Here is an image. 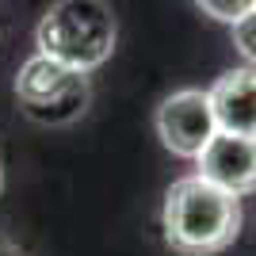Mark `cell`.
I'll return each mask as SVG.
<instances>
[{"instance_id": "obj_6", "label": "cell", "mask_w": 256, "mask_h": 256, "mask_svg": "<svg viewBox=\"0 0 256 256\" xmlns=\"http://www.w3.org/2000/svg\"><path fill=\"white\" fill-rule=\"evenodd\" d=\"M222 134L256 138V69H230L206 92Z\"/></svg>"}, {"instance_id": "obj_2", "label": "cell", "mask_w": 256, "mask_h": 256, "mask_svg": "<svg viewBox=\"0 0 256 256\" xmlns=\"http://www.w3.org/2000/svg\"><path fill=\"white\" fill-rule=\"evenodd\" d=\"M34 38L42 58L88 76L115 50V16L104 0H58Z\"/></svg>"}, {"instance_id": "obj_8", "label": "cell", "mask_w": 256, "mask_h": 256, "mask_svg": "<svg viewBox=\"0 0 256 256\" xmlns=\"http://www.w3.org/2000/svg\"><path fill=\"white\" fill-rule=\"evenodd\" d=\"M234 46L245 54V62L256 69V8L234 23Z\"/></svg>"}, {"instance_id": "obj_4", "label": "cell", "mask_w": 256, "mask_h": 256, "mask_svg": "<svg viewBox=\"0 0 256 256\" xmlns=\"http://www.w3.org/2000/svg\"><path fill=\"white\" fill-rule=\"evenodd\" d=\"M157 134L164 142V150H172L176 157L195 160L210 146V138L218 134V118H214L210 96L199 92V88L172 92L157 107Z\"/></svg>"}, {"instance_id": "obj_9", "label": "cell", "mask_w": 256, "mask_h": 256, "mask_svg": "<svg viewBox=\"0 0 256 256\" xmlns=\"http://www.w3.org/2000/svg\"><path fill=\"white\" fill-rule=\"evenodd\" d=\"M0 256H27L20 245H12V241H0Z\"/></svg>"}, {"instance_id": "obj_5", "label": "cell", "mask_w": 256, "mask_h": 256, "mask_svg": "<svg viewBox=\"0 0 256 256\" xmlns=\"http://www.w3.org/2000/svg\"><path fill=\"white\" fill-rule=\"evenodd\" d=\"M199 172L214 188L230 195H252L256 192V138H237V134H214L210 146L199 153Z\"/></svg>"}, {"instance_id": "obj_7", "label": "cell", "mask_w": 256, "mask_h": 256, "mask_svg": "<svg viewBox=\"0 0 256 256\" xmlns=\"http://www.w3.org/2000/svg\"><path fill=\"white\" fill-rule=\"evenodd\" d=\"M199 8L210 16V20H218V23H230L234 27L241 16H248V12L256 8V0H195Z\"/></svg>"}, {"instance_id": "obj_1", "label": "cell", "mask_w": 256, "mask_h": 256, "mask_svg": "<svg viewBox=\"0 0 256 256\" xmlns=\"http://www.w3.org/2000/svg\"><path fill=\"white\" fill-rule=\"evenodd\" d=\"M241 234L237 195L214 188L203 176H184L164 195V241L180 256H214Z\"/></svg>"}, {"instance_id": "obj_10", "label": "cell", "mask_w": 256, "mask_h": 256, "mask_svg": "<svg viewBox=\"0 0 256 256\" xmlns=\"http://www.w3.org/2000/svg\"><path fill=\"white\" fill-rule=\"evenodd\" d=\"M0 188H4V176H0Z\"/></svg>"}, {"instance_id": "obj_3", "label": "cell", "mask_w": 256, "mask_h": 256, "mask_svg": "<svg viewBox=\"0 0 256 256\" xmlns=\"http://www.w3.org/2000/svg\"><path fill=\"white\" fill-rule=\"evenodd\" d=\"M16 96L20 107L34 122H46V126H65L73 118L84 115L88 107V76L76 73V69H65V65L50 62L42 54H34L20 65V76H16Z\"/></svg>"}]
</instances>
